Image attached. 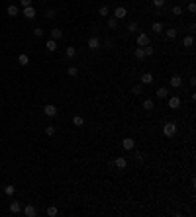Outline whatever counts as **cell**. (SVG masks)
<instances>
[{
  "instance_id": "cell-1",
  "label": "cell",
  "mask_w": 196,
  "mask_h": 217,
  "mask_svg": "<svg viewBox=\"0 0 196 217\" xmlns=\"http://www.w3.org/2000/svg\"><path fill=\"white\" fill-rule=\"evenodd\" d=\"M163 135L169 137V139L177 135V123H175V121H167V123L163 125Z\"/></svg>"
},
{
  "instance_id": "cell-2",
  "label": "cell",
  "mask_w": 196,
  "mask_h": 217,
  "mask_svg": "<svg viewBox=\"0 0 196 217\" xmlns=\"http://www.w3.org/2000/svg\"><path fill=\"white\" fill-rule=\"evenodd\" d=\"M149 33H139L137 35V39H135V43H137V47H145V45H149Z\"/></svg>"
},
{
  "instance_id": "cell-3",
  "label": "cell",
  "mask_w": 196,
  "mask_h": 217,
  "mask_svg": "<svg viewBox=\"0 0 196 217\" xmlns=\"http://www.w3.org/2000/svg\"><path fill=\"white\" fill-rule=\"evenodd\" d=\"M86 45H88V49H90V51H96V49H100V39L96 37V35H92V37H88Z\"/></svg>"
},
{
  "instance_id": "cell-4",
  "label": "cell",
  "mask_w": 196,
  "mask_h": 217,
  "mask_svg": "<svg viewBox=\"0 0 196 217\" xmlns=\"http://www.w3.org/2000/svg\"><path fill=\"white\" fill-rule=\"evenodd\" d=\"M43 113H45L47 118H55V115H57V106H53V104H45V106H43Z\"/></svg>"
},
{
  "instance_id": "cell-5",
  "label": "cell",
  "mask_w": 196,
  "mask_h": 217,
  "mask_svg": "<svg viewBox=\"0 0 196 217\" xmlns=\"http://www.w3.org/2000/svg\"><path fill=\"white\" fill-rule=\"evenodd\" d=\"M122 149H124V151H133V149H135V141L132 139V137L122 139Z\"/></svg>"
},
{
  "instance_id": "cell-6",
  "label": "cell",
  "mask_w": 196,
  "mask_h": 217,
  "mask_svg": "<svg viewBox=\"0 0 196 217\" xmlns=\"http://www.w3.org/2000/svg\"><path fill=\"white\" fill-rule=\"evenodd\" d=\"M22 211H24V215H26V217H35V215H38V209H35L32 204L24 205V207H22Z\"/></svg>"
},
{
  "instance_id": "cell-7",
  "label": "cell",
  "mask_w": 196,
  "mask_h": 217,
  "mask_svg": "<svg viewBox=\"0 0 196 217\" xmlns=\"http://www.w3.org/2000/svg\"><path fill=\"white\" fill-rule=\"evenodd\" d=\"M126 16H128V10L124 8V6H118V8L114 10V18L118 20V22H120V20H124Z\"/></svg>"
},
{
  "instance_id": "cell-8",
  "label": "cell",
  "mask_w": 196,
  "mask_h": 217,
  "mask_svg": "<svg viewBox=\"0 0 196 217\" xmlns=\"http://www.w3.org/2000/svg\"><path fill=\"white\" fill-rule=\"evenodd\" d=\"M180 104H183V100H180L178 96H171L169 98V108H171V110H178Z\"/></svg>"
},
{
  "instance_id": "cell-9",
  "label": "cell",
  "mask_w": 196,
  "mask_h": 217,
  "mask_svg": "<svg viewBox=\"0 0 196 217\" xmlns=\"http://www.w3.org/2000/svg\"><path fill=\"white\" fill-rule=\"evenodd\" d=\"M22 14H24V18L33 20V18H35V8H33V6H26V8L22 10Z\"/></svg>"
},
{
  "instance_id": "cell-10",
  "label": "cell",
  "mask_w": 196,
  "mask_h": 217,
  "mask_svg": "<svg viewBox=\"0 0 196 217\" xmlns=\"http://www.w3.org/2000/svg\"><path fill=\"white\" fill-rule=\"evenodd\" d=\"M8 209H10L12 215H18V213H22V204L20 201H12V204L8 205Z\"/></svg>"
},
{
  "instance_id": "cell-11",
  "label": "cell",
  "mask_w": 196,
  "mask_h": 217,
  "mask_svg": "<svg viewBox=\"0 0 196 217\" xmlns=\"http://www.w3.org/2000/svg\"><path fill=\"white\" fill-rule=\"evenodd\" d=\"M114 166H116V168H120V170H126V166H128L126 157H118V158L114 161Z\"/></svg>"
},
{
  "instance_id": "cell-12",
  "label": "cell",
  "mask_w": 196,
  "mask_h": 217,
  "mask_svg": "<svg viewBox=\"0 0 196 217\" xmlns=\"http://www.w3.org/2000/svg\"><path fill=\"white\" fill-rule=\"evenodd\" d=\"M171 86H173V88H180V86H183V76L173 75L171 76Z\"/></svg>"
},
{
  "instance_id": "cell-13",
  "label": "cell",
  "mask_w": 196,
  "mask_h": 217,
  "mask_svg": "<svg viewBox=\"0 0 196 217\" xmlns=\"http://www.w3.org/2000/svg\"><path fill=\"white\" fill-rule=\"evenodd\" d=\"M18 65H22V67H28V65H30V57H28L26 53H20V55H18Z\"/></svg>"
},
{
  "instance_id": "cell-14",
  "label": "cell",
  "mask_w": 196,
  "mask_h": 217,
  "mask_svg": "<svg viewBox=\"0 0 196 217\" xmlns=\"http://www.w3.org/2000/svg\"><path fill=\"white\" fill-rule=\"evenodd\" d=\"M6 14H8V16H12V18H14V16H18V14H20V8H18L16 4H10L8 8H6Z\"/></svg>"
},
{
  "instance_id": "cell-15",
  "label": "cell",
  "mask_w": 196,
  "mask_h": 217,
  "mask_svg": "<svg viewBox=\"0 0 196 217\" xmlns=\"http://www.w3.org/2000/svg\"><path fill=\"white\" fill-rule=\"evenodd\" d=\"M153 108H155V104H153V98H145V100H143V110L151 112Z\"/></svg>"
},
{
  "instance_id": "cell-16",
  "label": "cell",
  "mask_w": 196,
  "mask_h": 217,
  "mask_svg": "<svg viewBox=\"0 0 196 217\" xmlns=\"http://www.w3.org/2000/svg\"><path fill=\"white\" fill-rule=\"evenodd\" d=\"M163 30H165V27H163L161 22H153V26H151V31H153V33H163Z\"/></svg>"
},
{
  "instance_id": "cell-17",
  "label": "cell",
  "mask_w": 196,
  "mask_h": 217,
  "mask_svg": "<svg viewBox=\"0 0 196 217\" xmlns=\"http://www.w3.org/2000/svg\"><path fill=\"white\" fill-rule=\"evenodd\" d=\"M45 49H47V51H49V53H53V51H57V41H55V39H49V41L45 43Z\"/></svg>"
},
{
  "instance_id": "cell-18",
  "label": "cell",
  "mask_w": 196,
  "mask_h": 217,
  "mask_svg": "<svg viewBox=\"0 0 196 217\" xmlns=\"http://www.w3.org/2000/svg\"><path fill=\"white\" fill-rule=\"evenodd\" d=\"M63 37V31L59 30V27H53V30H51V39H55V41H59Z\"/></svg>"
},
{
  "instance_id": "cell-19",
  "label": "cell",
  "mask_w": 196,
  "mask_h": 217,
  "mask_svg": "<svg viewBox=\"0 0 196 217\" xmlns=\"http://www.w3.org/2000/svg\"><path fill=\"white\" fill-rule=\"evenodd\" d=\"M141 82L143 84H151L153 82V75H151V72H143L141 75Z\"/></svg>"
},
{
  "instance_id": "cell-20",
  "label": "cell",
  "mask_w": 196,
  "mask_h": 217,
  "mask_svg": "<svg viewBox=\"0 0 196 217\" xmlns=\"http://www.w3.org/2000/svg\"><path fill=\"white\" fill-rule=\"evenodd\" d=\"M167 96H169V90H167L165 86H161V88L157 90V98H159V100H165Z\"/></svg>"
},
{
  "instance_id": "cell-21",
  "label": "cell",
  "mask_w": 196,
  "mask_h": 217,
  "mask_svg": "<svg viewBox=\"0 0 196 217\" xmlns=\"http://www.w3.org/2000/svg\"><path fill=\"white\" fill-rule=\"evenodd\" d=\"M73 125H75V127H83L84 125V119L81 118V115H73Z\"/></svg>"
},
{
  "instance_id": "cell-22",
  "label": "cell",
  "mask_w": 196,
  "mask_h": 217,
  "mask_svg": "<svg viewBox=\"0 0 196 217\" xmlns=\"http://www.w3.org/2000/svg\"><path fill=\"white\" fill-rule=\"evenodd\" d=\"M65 55H67V59H75L77 57V49L75 47H67L65 49Z\"/></svg>"
},
{
  "instance_id": "cell-23",
  "label": "cell",
  "mask_w": 196,
  "mask_h": 217,
  "mask_svg": "<svg viewBox=\"0 0 196 217\" xmlns=\"http://www.w3.org/2000/svg\"><path fill=\"white\" fill-rule=\"evenodd\" d=\"M165 35H167V39H171V41H173V39L177 37V30H175V27H169V30L165 31Z\"/></svg>"
},
{
  "instance_id": "cell-24",
  "label": "cell",
  "mask_w": 196,
  "mask_h": 217,
  "mask_svg": "<svg viewBox=\"0 0 196 217\" xmlns=\"http://www.w3.org/2000/svg\"><path fill=\"white\" fill-rule=\"evenodd\" d=\"M133 55H135V59L137 61H141V59H145V53H143V47H137L135 51H133Z\"/></svg>"
},
{
  "instance_id": "cell-25",
  "label": "cell",
  "mask_w": 196,
  "mask_h": 217,
  "mask_svg": "<svg viewBox=\"0 0 196 217\" xmlns=\"http://www.w3.org/2000/svg\"><path fill=\"white\" fill-rule=\"evenodd\" d=\"M183 45L184 47H192L194 45V37H192V35H186V37L183 39Z\"/></svg>"
},
{
  "instance_id": "cell-26",
  "label": "cell",
  "mask_w": 196,
  "mask_h": 217,
  "mask_svg": "<svg viewBox=\"0 0 196 217\" xmlns=\"http://www.w3.org/2000/svg\"><path fill=\"white\" fill-rule=\"evenodd\" d=\"M98 14H100V16H102V18H108V16H110V8H108V6H100Z\"/></svg>"
},
{
  "instance_id": "cell-27",
  "label": "cell",
  "mask_w": 196,
  "mask_h": 217,
  "mask_svg": "<svg viewBox=\"0 0 196 217\" xmlns=\"http://www.w3.org/2000/svg\"><path fill=\"white\" fill-rule=\"evenodd\" d=\"M108 27H110V30H116V27H118V20H116L114 16L108 18Z\"/></svg>"
},
{
  "instance_id": "cell-28",
  "label": "cell",
  "mask_w": 196,
  "mask_h": 217,
  "mask_svg": "<svg viewBox=\"0 0 196 217\" xmlns=\"http://www.w3.org/2000/svg\"><path fill=\"white\" fill-rule=\"evenodd\" d=\"M4 194H6V196H14V194H16V188H14L12 184L6 186V188H4Z\"/></svg>"
},
{
  "instance_id": "cell-29",
  "label": "cell",
  "mask_w": 196,
  "mask_h": 217,
  "mask_svg": "<svg viewBox=\"0 0 196 217\" xmlns=\"http://www.w3.org/2000/svg\"><path fill=\"white\" fill-rule=\"evenodd\" d=\"M143 53H145V57H151V55L155 53V49L151 47V45H145V47H143Z\"/></svg>"
},
{
  "instance_id": "cell-30",
  "label": "cell",
  "mask_w": 196,
  "mask_h": 217,
  "mask_svg": "<svg viewBox=\"0 0 196 217\" xmlns=\"http://www.w3.org/2000/svg\"><path fill=\"white\" fill-rule=\"evenodd\" d=\"M128 31H132V33L137 31V22H129L128 24Z\"/></svg>"
},
{
  "instance_id": "cell-31",
  "label": "cell",
  "mask_w": 196,
  "mask_h": 217,
  "mask_svg": "<svg viewBox=\"0 0 196 217\" xmlns=\"http://www.w3.org/2000/svg\"><path fill=\"white\" fill-rule=\"evenodd\" d=\"M173 16H180V14H183V6H173Z\"/></svg>"
},
{
  "instance_id": "cell-32",
  "label": "cell",
  "mask_w": 196,
  "mask_h": 217,
  "mask_svg": "<svg viewBox=\"0 0 196 217\" xmlns=\"http://www.w3.org/2000/svg\"><path fill=\"white\" fill-rule=\"evenodd\" d=\"M45 135H47V137H53V135H55V127H53V125H47V127H45Z\"/></svg>"
},
{
  "instance_id": "cell-33",
  "label": "cell",
  "mask_w": 196,
  "mask_h": 217,
  "mask_svg": "<svg viewBox=\"0 0 196 217\" xmlns=\"http://www.w3.org/2000/svg\"><path fill=\"white\" fill-rule=\"evenodd\" d=\"M132 92H133V94H137V96H139V94H143V86H141V84L133 86V88H132Z\"/></svg>"
},
{
  "instance_id": "cell-34",
  "label": "cell",
  "mask_w": 196,
  "mask_h": 217,
  "mask_svg": "<svg viewBox=\"0 0 196 217\" xmlns=\"http://www.w3.org/2000/svg\"><path fill=\"white\" fill-rule=\"evenodd\" d=\"M67 72H69V76H77V75H78V69H77V67H69Z\"/></svg>"
},
{
  "instance_id": "cell-35",
  "label": "cell",
  "mask_w": 196,
  "mask_h": 217,
  "mask_svg": "<svg viewBox=\"0 0 196 217\" xmlns=\"http://www.w3.org/2000/svg\"><path fill=\"white\" fill-rule=\"evenodd\" d=\"M57 213H59V209H57V207H49V209H47V215H49V217H55Z\"/></svg>"
},
{
  "instance_id": "cell-36",
  "label": "cell",
  "mask_w": 196,
  "mask_h": 217,
  "mask_svg": "<svg viewBox=\"0 0 196 217\" xmlns=\"http://www.w3.org/2000/svg\"><path fill=\"white\" fill-rule=\"evenodd\" d=\"M45 18H47V20H53V18H55V10H53V8H49V10L45 12Z\"/></svg>"
},
{
  "instance_id": "cell-37",
  "label": "cell",
  "mask_w": 196,
  "mask_h": 217,
  "mask_svg": "<svg viewBox=\"0 0 196 217\" xmlns=\"http://www.w3.org/2000/svg\"><path fill=\"white\" fill-rule=\"evenodd\" d=\"M153 6H155V8H163V6H165V0H153Z\"/></svg>"
},
{
  "instance_id": "cell-38",
  "label": "cell",
  "mask_w": 196,
  "mask_h": 217,
  "mask_svg": "<svg viewBox=\"0 0 196 217\" xmlns=\"http://www.w3.org/2000/svg\"><path fill=\"white\" fill-rule=\"evenodd\" d=\"M33 35H35V37H43V30H41V27H35V30H33Z\"/></svg>"
},
{
  "instance_id": "cell-39",
  "label": "cell",
  "mask_w": 196,
  "mask_h": 217,
  "mask_svg": "<svg viewBox=\"0 0 196 217\" xmlns=\"http://www.w3.org/2000/svg\"><path fill=\"white\" fill-rule=\"evenodd\" d=\"M20 6L26 8V6H32V0H20Z\"/></svg>"
},
{
  "instance_id": "cell-40",
  "label": "cell",
  "mask_w": 196,
  "mask_h": 217,
  "mask_svg": "<svg viewBox=\"0 0 196 217\" xmlns=\"http://www.w3.org/2000/svg\"><path fill=\"white\" fill-rule=\"evenodd\" d=\"M188 12H190V14H194V12H196V4H194V2L188 4Z\"/></svg>"
},
{
  "instance_id": "cell-41",
  "label": "cell",
  "mask_w": 196,
  "mask_h": 217,
  "mask_svg": "<svg viewBox=\"0 0 196 217\" xmlns=\"http://www.w3.org/2000/svg\"><path fill=\"white\" fill-rule=\"evenodd\" d=\"M135 158H137L139 162H143V161H145V155H143V153H137V157H135Z\"/></svg>"
}]
</instances>
